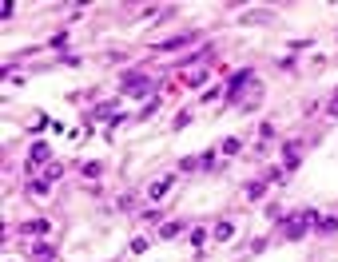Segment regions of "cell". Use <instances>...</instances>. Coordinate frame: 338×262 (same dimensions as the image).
I'll return each mask as SVG.
<instances>
[{
	"mask_svg": "<svg viewBox=\"0 0 338 262\" xmlns=\"http://www.w3.org/2000/svg\"><path fill=\"white\" fill-rule=\"evenodd\" d=\"M330 115H338V96H334V104H330Z\"/></svg>",
	"mask_w": 338,
	"mask_h": 262,
	"instance_id": "ba28073f",
	"label": "cell"
},
{
	"mask_svg": "<svg viewBox=\"0 0 338 262\" xmlns=\"http://www.w3.org/2000/svg\"><path fill=\"white\" fill-rule=\"evenodd\" d=\"M28 234H36V238H40V234H48V218H36V222H28Z\"/></svg>",
	"mask_w": 338,
	"mask_h": 262,
	"instance_id": "277c9868",
	"label": "cell"
},
{
	"mask_svg": "<svg viewBox=\"0 0 338 262\" xmlns=\"http://www.w3.org/2000/svg\"><path fill=\"white\" fill-rule=\"evenodd\" d=\"M314 226H318V230H322V234H334V230H338V218H318V222H314Z\"/></svg>",
	"mask_w": 338,
	"mask_h": 262,
	"instance_id": "5b68a950",
	"label": "cell"
},
{
	"mask_svg": "<svg viewBox=\"0 0 338 262\" xmlns=\"http://www.w3.org/2000/svg\"><path fill=\"white\" fill-rule=\"evenodd\" d=\"M310 222H318V214H314V210H298V214H290V218L282 222V234H286V238H302Z\"/></svg>",
	"mask_w": 338,
	"mask_h": 262,
	"instance_id": "6da1fadb",
	"label": "cell"
},
{
	"mask_svg": "<svg viewBox=\"0 0 338 262\" xmlns=\"http://www.w3.org/2000/svg\"><path fill=\"white\" fill-rule=\"evenodd\" d=\"M183 80H187V88H199V84H203V80H207V72H187V76H183Z\"/></svg>",
	"mask_w": 338,
	"mask_h": 262,
	"instance_id": "8992f818",
	"label": "cell"
},
{
	"mask_svg": "<svg viewBox=\"0 0 338 262\" xmlns=\"http://www.w3.org/2000/svg\"><path fill=\"white\" fill-rule=\"evenodd\" d=\"M231 234H235V226H231V222H219V226H215V238H231Z\"/></svg>",
	"mask_w": 338,
	"mask_h": 262,
	"instance_id": "52a82bcc",
	"label": "cell"
},
{
	"mask_svg": "<svg viewBox=\"0 0 338 262\" xmlns=\"http://www.w3.org/2000/svg\"><path fill=\"white\" fill-rule=\"evenodd\" d=\"M123 88H127V92H147L151 84H147L143 76H123Z\"/></svg>",
	"mask_w": 338,
	"mask_h": 262,
	"instance_id": "7a4b0ae2",
	"label": "cell"
},
{
	"mask_svg": "<svg viewBox=\"0 0 338 262\" xmlns=\"http://www.w3.org/2000/svg\"><path fill=\"white\" fill-rule=\"evenodd\" d=\"M48 155H52V151H48V143H36V147H32V155H28V159H32V163H44Z\"/></svg>",
	"mask_w": 338,
	"mask_h": 262,
	"instance_id": "3957f363",
	"label": "cell"
}]
</instances>
